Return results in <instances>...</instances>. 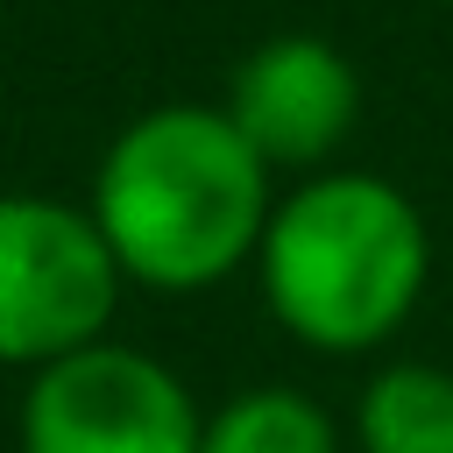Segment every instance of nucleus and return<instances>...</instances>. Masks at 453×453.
<instances>
[{
	"label": "nucleus",
	"instance_id": "1",
	"mask_svg": "<svg viewBox=\"0 0 453 453\" xmlns=\"http://www.w3.org/2000/svg\"><path fill=\"white\" fill-rule=\"evenodd\" d=\"M85 212L127 283L184 297L255 262L276 198L269 163L219 106H156L113 134Z\"/></svg>",
	"mask_w": 453,
	"mask_h": 453
},
{
	"label": "nucleus",
	"instance_id": "2",
	"mask_svg": "<svg viewBox=\"0 0 453 453\" xmlns=\"http://www.w3.org/2000/svg\"><path fill=\"white\" fill-rule=\"evenodd\" d=\"M269 319L311 354H375L389 347L425 283L432 234L411 191L375 170H319L276 198L255 248Z\"/></svg>",
	"mask_w": 453,
	"mask_h": 453
},
{
	"label": "nucleus",
	"instance_id": "3",
	"mask_svg": "<svg viewBox=\"0 0 453 453\" xmlns=\"http://www.w3.org/2000/svg\"><path fill=\"white\" fill-rule=\"evenodd\" d=\"M120 262L85 205L7 191L0 198V368H50L106 340Z\"/></svg>",
	"mask_w": 453,
	"mask_h": 453
},
{
	"label": "nucleus",
	"instance_id": "4",
	"mask_svg": "<svg viewBox=\"0 0 453 453\" xmlns=\"http://www.w3.org/2000/svg\"><path fill=\"white\" fill-rule=\"evenodd\" d=\"M198 396L170 361L92 340L21 389V453H198Z\"/></svg>",
	"mask_w": 453,
	"mask_h": 453
},
{
	"label": "nucleus",
	"instance_id": "5",
	"mask_svg": "<svg viewBox=\"0 0 453 453\" xmlns=\"http://www.w3.org/2000/svg\"><path fill=\"white\" fill-rule=\"evenodd\" d=\"M219 113L269 170H319L354 134L361 78L326 35H269L241 57Z\"/></svg>",
	"mask_w": 453,
	"mask_h": 453
},
{
	"label": "nucleus",
	"instance_id": "6",
	"mask_svg": "<svg viewBox=\"0 0 453 453\" xmlns=\"http://www.w3.org/2000/svg\"><path fill=\"white\" fill-rule=\"evenodd\" d=\"M354 453H453V368L382 361L354 396Z\"/></svg>",
	"mask_w": 453,
	"mask_h": 453
},
{
	"label": "nucleus",
	"instance_id": "7",
	"mask_svg": "<svg viewBox=\"0 0 453 453\" xmlns=\"http://www.w3.org/2000/svg\"><path fill=\"white\" fill-rule=\"evenodd\" d=\"M198 453H340V425L319 396L290 382H262L205 411Z\"/></svg>",
	"mask_w": 453,
	"mask_h": 453
}]
</instances>
